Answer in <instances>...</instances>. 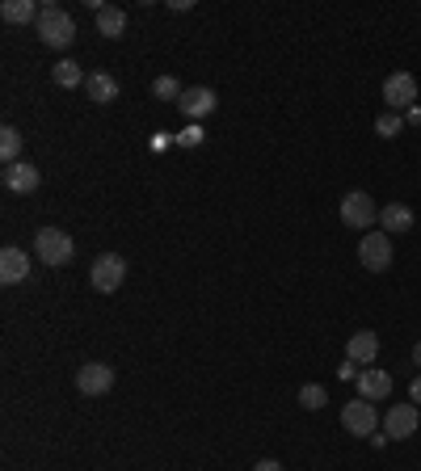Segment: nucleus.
Instances as JSON below:
<instances>
[{
  "label": "nucleus",
  "mask_w": 421,
  "mask_h": 471,
  "mask_svg": "<svg viewBox=\"0 0 421 471\" xmlns=\"http://www.w3.org/2000/svg\"><path fill=\"white\" fill-rule=\"evenodd\" d=\"M38 38L47 43L51 51H68L72 43H76V21H72V13L68 9H60V4H43V13H38Z\"/></svg>",
  "instance_id": "f257e3e1"
},
{
  "label": "nucleus",
  "mask_w": 421,
  "mask_h": 471,
  "mask_svg": "<svg viewBox=\"0 0 421 471\" xmlns=\"http://www.w3.org/2000/svg\"><path fill=\"white\" fill-rule=\"evenodd\" d=\"M72 253H76V244H72V236H68L64 228H38L34 232V257L43 261V265L60 270V265L72 261Z\"/></svg>",
  "instance_id": "f03ea898"
},
{
  "label": "nucleus",
  "mask_w": 421,
  "mask_h": 471,
  "mask_svg": "<svg viewBox=\"0 0 421 471\" xmlns=\"http://www.w3.org/2000/svg\"><path fill=\"white\" fill-rule=\"evenodd\" d=\"M392 257H396V248H392L388 232H362V240H358V261H362V270L384 274V270H392Z\"/></svg>",
  "instance_id": "7ed1b4c3"
},
{
  "label": "nucleus",
  "mask_w": 421,
  "mask_h": 471,
  "mask_svg": "<svg viewBox=\"0 0 421 471\" xmlns=\"http://www.w3.org/2000/svg\"><path fill=\"white\" fill-rule=\"evenodd\" d=\"M341 224L354 232H371V224H379V207H375L371 194H362V190H350V194L341 198Z\"/></svg>",
  "instance_id": "20e7f679"
},
{
  "label": "nucleus",
  "mask_w": 421,
  "mask_h": 471,
  "mask_svg": "<svg viewBox=\"0 0 421 471\" xmlns=\"http://www.w3.org/2000/svg\"><path fill=\"white\" fill-rule=\"evenodd\" d=\"M89 282H93L98 294H114L127 282V261L118 257V253H101V257L93 261V270H89Z\"/></svg>",
  "instance_id": "39448f33"
},
{
  "label": "nucleus",
  "mask_w": 421,
  "mask_h": 471,
  "mask_svg": "<svg viewBox=\"0 0 421 471\" xmlns=\"http://www.w3.org/2000/svg\"><path fill=\"white\" fill-rule=\"evenodd\" d=\"M375 425H379V412H375L371 400H350V404L341 408V429L346 434H354V438H371L375 434Z\"/></svg>",
  "instance_id": "423d86ee"
},
{
  "label": "nucleus",
  "mask_w": 421,
  "mask_h": 471,
  "mask_svg": "<svg viewBox=\"0 0 421 471\" xmlns=\"http://www.w3.org/2000/svg\"><path fill=\"white\" fill-rule=\"evenodd\" d=\"M384 101H388V110H413V101H417V76L413 72H396L384 81Z\"/></svg>",
  "instance_id": "0eeeda50"
},
{
  "label": "nucleus",
  "mask_w": 421,
  "mask_h": 471,
  "mask_svg": "<svg viewBox=\"0 0 421 471\" xmlns=\"http://www.w3.org/2000/svg\"><path fill=\"white\" fill-rule=\"evenodd\" d=\"M417 421H421V412H417L413 400H409V404H392L388 412H384V434L396 438V442H405V438L417 434Z\"/></svg>",
  "instance_id": "6e6552de"
},
{
  "label": "nucleus",
  "mask_w": 421,
  "mask_h": 471,
  "mask_svg": "<svg viewBox=\"0 0 421 471\" xmlns=\"http://www.w3.org/2000/svg\"><path fill=\"white\" fill-rule=\"evenodd\" d=\"M0 181H4L9 194H34L43 173H38L30 161H17V164H4V169H0Z\"/></svg>",
  "instance_id": "1a4fd4ad"
},
{
  "label": "nucleus",
  "mask_w": 421,
  "mask_h": 471,
  "mask_svg": "<svg viewBox=\"0 0 421 471\" xmlns=\"http://www.w3.org/2000/svg\"><path fill=\"white\" fill-rule=\"evenodd\" d=\"M110 388H114V371L106 362H84L76 371V391L81 396H106Z\"/></svg>",
  "instance_id": "9d476101"
},
{
  "label": "nucleus",
  "mask_w": 421,
  "mask_h": 471,
  "mask_svg": "<svg viewBox=\"0 0 421 471\" xmlns=\"http://www.w3.org/2000/svg\"><path fill=\"white\" fill-rule=\"evenodd\" d=\"M26 274H30V257H26V248L4 244V248H0V282H4V287H17V282H26Z\"/></svg>",
  "instance_id": "9b49d317"
},
{
  "label": "nucleus",
  "mask_w": 421,
  "mask_h": 471,
  "mask_svg": "<svg viewBox=\"0 0 421 471\" xmlns=\"http://www.w3.org/2000/svg\"><path fill=\"white\" fill-rule=\"evenodd\" d=\"M215 106H219V98H215V89H207V84H198V89H186V93H181V101H178V110L190 118V122L207 118Z\"/></svg>",
  "instance_id": "f8f14e48"
},
{
  "label": "nucleus",
  "mask_w": 421,
  "mask_h": 471,
  "mask_svg": "<svg viewBox=\"0 0 421 471\" xmlns=\"http://www.w3.org/2000/svg\"><path fill=\"white\" fill-rule=\"evenodd\" d=\"M354 383H358V396L371 400V404H379V400L392 396V374L388 371H358Z\"/></svg>",
  "instance_id": "ddd939ff"
},
{
  "label": "nucleus",
  "mask_w": 421,
  "mask_h": 471,
  "mask_svg": "<svg viewBox=\"0 0 421 471\" xmlns=\"http://www.w3.org/2000/svg\"><path fill=\"white\" fill-rule=\"evenodd\" d=\"M346 357H350V362H358V366H371L375 357H379V337H375L371 328L354 333V337H350V345H346Z\"/></svg>",
  "instance_id": "4468645a"
},
{
  "label": "nucleus",
  "mask_w": 421,
  "mask_h": 471,
  "mask_svg": "<svg viewBox=\"0 0 421 471\" xmlns=\"http://www.w3.org/2000/svg\"><path fill=\"white\" fill-rule=\"evenodd\" d=\"M413 224H417V215L409 211L405 202H392V207L379 211V232H388V236H401V232H409Z\"/></svg>",
  "instance_id": "2eb2a0df"
},
{
  "label": "nucleus",
  "mask_w": 421,
  "mask_h": 471,
  "mask_svg": "<svg viewBox=\"0 0 421 471\" xmlns=\"http://www.w3.org/2000/svg\"><path fill=\"white\" fill-rule=\"evenodd\" d=\"M38 13H43V4H34V0H4L0 4V17L9 26H38Z\"/></svg>",
  "instance_id": "dca6fc26"
},
{
  "label": "nucleus",
  "mask_w": 421,
  "mask_h": 471,
  "mask_svg": "<svg viewBox=\"0 0 421 471\" xmlns=\"http://www.w3.org/2000/svg\"><path fill=\"white\" fill-rule=\"evenodd\" d=\"M84 93H89V101H98V106H110V101H118V81H114L110 72H93L84 81Z\"/></svg>",
  "instance_id": "f3484780"
},
{
  "label": "nucleus",
  "mask_w": 421,
  "mask_h": 471,
  "mask_svg": "<svg viewBox=\"0 0 421 471\" xmlns=\"http://www.w3.org/2000/svg\"><path fill=\"white\" fill-rule=\"evenodd\" d=\"M98 34L101 38H123V34H127V13L114 9V4H106L98 13Z\"/></svg>",
  "instance_id": "a211bd4d"
},
{
  "label": "nucleus",
  "mask_w": 421,
  "mask_h": 471,
  "mask_svg": "<svg viewBox=\"0 0 421 471\" xmlns=\"http://www.w3.org/2000/svg\"><path fill=\"white\" fill-rule=\"evenodd\" d=\"M51 76H55V84H60V89H76V84L89 81V76L81 72V64H76V59H60Z\"/></svg>",
  "instance_id": "6ab92c4d"
},
{
  "label": "nucleus",
  "mask_w": 421,
  "mask_h": 471,
  "mask_svg": "<svg viewBox=\"0 0 421 471\" xmlns=\"http://www.w3.org/2000/svg\"><path fill=\"white\" fill-rule=\"evenodd\" d=\"M17 156H21V130H17V127H0V161L17 164Z\"/></svg>",
  "instance_id": "aec40b11"
},
{
  "label": "nucleus",
  "mask_w": 421,
  "mask_h": 471,
  "mask_svg": "<svg viewBox=\"0 0 421 471\" xmlns=\"http://www.w3.org/2000/svg\"><path fill=\"white\" fill-rule=\"evenodd\" d=\"M299 404L308 408V412H316V408L329 404V391H324L321 383H304V388H299Z\"/></svg>",
  "instance_id": "412c9836"
},
{
  "label": "nucleus",
  "mask_w": 421,
  "mask_h": 471,
  "mask_svg": "<svg viewBox=\"0 0 421 471\" xmlns=\"http://www.w3.org/2000/svg\"><path fill=\"white\" fill-rule=\"evenodd\" d=\"M375 130H379L384 139H396V135L405 130V118L396 114V110H388V114H379V122H375Z\"/></svg>",
  "instance_id": "4be33fe9"
},
{
  "label": "nucleus",
  "mask_w": 421,
  "mask_h": 471,
  "mask_svg": "<svg viewBox=\"0 0 421 471\" xmlns=\"http://www.w3.org/2000/svg\"><path fill=\"white\" fill-rule=\"evenodd\" d=\"M152 93H156L161 101H181V93H186V89H181L173 76H161V81L152 84Z\"/></svg>",
  "instance_id": "5701e85b"
},
{
  "label": "nucleus",
  "mask_w": 421,
  "mask_h": 471,
  "mask_svg": "<svg viewBox=\"0 0 421 471\" xmlns=\"http://www.w3.org/2000/svg\"><path fill=\"white\" fill-rule=\"evenodd\" d=\"M203 139H207V135H203V127H198V122H190V127L178 135V144H181V147H198Z\"/></svg>",
  "instance_id": "b1692460"
},
{
  "label": "nucleus",
  "mask_w": 421,
  "mask_h": 471,
  "mask_svg": "<svg viewBox=\"0 0 421 471\" xmlns=\"http://www.w3.org/2000/svg\"><path fill=\"white\" fill-rule=\"evenodd\" d=\"M409 400H413V404L421 408V374H417V379H413V383H409Z\"/></svg>",
  "instance_id": "393cba45"
},
{
  "label": "nucleus",
  "mask_w": 421,
  "mask_h": 471,
  "mask_svg": "<svg viewBox=\"0 0 421 471\" xmlns=\"http://www.w3.org/2000/svg\"><path fill=\"white\" fill-rule=\"evenodd\" d=\"M341 379H358V362L346 357V362H341Z\"/></svg>",
  "instance_id": "a878e982"
},
{
  "label": "nucleus",
  "mask_w": 421,
  "mask_h": 471,
  "mask_svg": "<svg viewBox=\"0 0 421 471\" xmlns=\"http://www.w3.org/2000/svg\"><path fill=\"white\" fill-rule=\"evenodd\" d=\"M253 471H282V463H278V459H261Z\"/></svg>",
  "instance_id": "bb28decb"
},
{
  "label": "nucleus",
  "mask_w": 421,
  "mask_h": 471,
  "mask_svg": "<svg viewBox=\"0 0 421 471\" xmlns=\"http://www.w3.org/2000/svg\"><path fill=\"white\" fill-rule=\"evenodd\" d=\"M413 362H417V371H421V341L413 345Z\"/></svg>",
  "instance_id": "cd10ccee"
}]
</instances>
